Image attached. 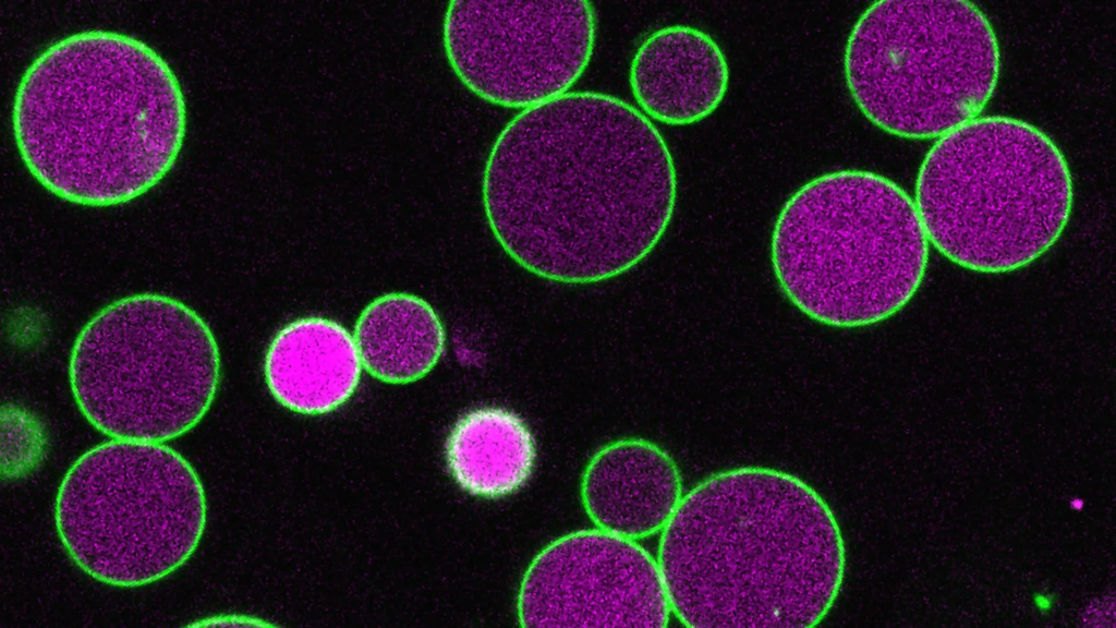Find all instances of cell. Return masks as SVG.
Instances as JSON below:
<instances>
[{
    "mask_svg": "<svg viewBox=\"0 0 1116 628\" xmlns=\"http://www.w3.org/2000/svg\"><path fill=\"white\" fill-rule=\"evenodd\" d=\"M987 16L962 0H883L853 24L844 52L851 99L895 136L938 138L975 119L999 76Z\"/></svg>",
    "mask_w": 1116,
    "mask_h": 628,
    "instance_id": "cell-7",
    "label": "cell"
},
{
    "mask_svg": "<svg viewBox=\"0 0 1116 628\" xmlns=\"http://www.w3.org/2000/svg\"><path fill=\"white\" fill-rule=\"evenodd\" d=\"M657 564L688 627H812L842 587L846 547L821 494L773 468L715 473L682 496Z\"/></svg>",
    "mask_w": 1116,
    "mask_h": 628,
    "instance_id": "cell-2",
    "label": "cell"
},
{
    "mask_svg": "<svg viewBox=\"0 0 1116 628\" xmlns=\"http://www.w3.org/2000/svg\"><path fill=\"white\" fill-rule=\"evenodd\" d=\"M1034 603L1036 604V606L1040 609L1048 611L1053 606V599H1052V596L1046 595V594H1038L1035 596Z\"/></svg>",
    "mask_w": 1116,
    "mask_h": 628,
    "instance_id": "cell-18",
    "label": "cell"
},
{
    "mask_svg": "<svg viewBox=\"0 0 1116 628\" xmlns=\"http://www.w3.org/2000/svg\"><path fill=\"white\" fill-rule=\"evenodd\" d=\"M914 202L890 179L861 169L820 174L785 202L771 237L781 292L809 318L871 326L914 297L929 263Z\"/></svg>",
    "mask_w": 1116,
    "mask_h": 628,
    "instance_id": "cell-4",
    "label": "cell"
},
{
    "mask_svg": "<svg viewBox=\"0 0 1116 628\" xmlns=\"http://www.w3.org/2000/svg\"><path fill=\"white\" fill-rule=\"evenodd\" d=\"M31 173L69 202L110 206L156 185L186 131V102L170 63L143 39L93 28L50 43L31 61L12 106Z\"/></svg>",
    "mask_w": 1116,
    "mask_h": 628,
    "instance_id": "cell-3",
    "label": "cell"
},
{
    "mask_svg": "<svg viewBox=\"0 0 1116 628\" xmlns=\"http://www.w3.org/2000/svg\"><path fill=\"white\" fill-rule=\"evenodd\" d=\"M362 366L354 337L343 326L324 317H305L274 337L264 374L279 403L303 414H324L354 394Z\"/></svg>",
    "mask_w": 1116,
    "mask_h": 628,
    "instance_id": "cell-13",
    "label": "cell"
},
{
    "mask_svg": "<svg viewBox=\"0 0 1116 628\" xmlns=\"http://www.w3.org/2000/svg\"><path fill=\"white\" fill-rule=\"evenodd\" d=\"M913 202L929 242L947 259L1004 274L1057 242L1073 186L1064 154L1045 132L988 116L937 138L919 168Z\"/></svg>",
    "mask_w": 1116,
    "mask_h": 628,
    "instance_id": "cell-5",
    "label": "cell"
},
{
    "mask_svg": "<svg viewBox=\"0 0 1116 628\" xmlns=\"http://www.w3.org/2000/svg\"><path fill=\"white\" fill-rule=\"evenodd\" d=\"M629 84L638 109L651 121L690 125L709 117L723 102L729 65L706 32L676 24L648 34L634 51Z\"/></svg>",
    "mask_w": 1116,
    "mask_h": 628,
    "instance_id": "cell-11",
    "label": "cell"
},
{
    "mask_svg": "<svg viewBox=\"0 0 1116 628\" xmlns=\"http://www.w3.org/2000/svg\"><path fill=\"white\" fill-rule=\"evenodd\" d=\"M53 518L82 571L104 584L137 588L191 558L205 531L207 503L196 470L175 449L110 438L68 469Z\"/></svg>",
    "mask_w": 1116,
    "mask_h": 628,
    "instance_id": "cell-8",
    "label": "cell"
},
{
    "mask_svg": "<svg viewBox=\"0 0 1116 628\" xmlns=\"http://www.w3.org/2000/svg\"><path fill=\"white\" fill-rule=\"evenodd\" d=\"M596 33L589 1H451L441 26L461 84L486 102L521 110L569 93L591 62Z\"/></svg>",
    "mask_w": 1116,
    "mask_h": 628,
    "instance_id": "cell-9",
    "label": "cell"
},
{
    "mask_svg": "<svg viewBox=\"0 0 1116 628\" xmlns=\"http://www.w3.org/2000/svg\"><path fill=\"white\" fill-rule=\"evenodd\" d=\"M271 624L264 621L263 619L238 615H216L207 618L198 619L194 623L189 624L193 627H209V626H270Z\"/></svg>",
    "mask_w": 1116,
    "mask_h": 628,
    "instance_id": "cell-17",
    "label": "cell"
},
{
    "mask_svg": "<svg viewBox=\"0 0 1116 628\" xmlns=\"http://www.w3.org/2000/svg\"><path fill=\"white\" fill-rule=\"evenodd\" d=\"M445 455L451 475L464 491L497 498L515 492L529 480L536 447L529 426L517 413L484 407L456 422Z\"/></svg>",
    "mask_w": 1116,
    "mask_h": 628,
    "instance_id": "cell-14",
    "label": "cell"
},
{
    "mask_svg": "<svg viewBox=\"0 0 1116 628\" xmlns=\"http://www.w3.org/2000/svg\"><path fill=\"white\" fill-rule=\"evenodd\" d=\"M677 171L655 124L598 92L521 110L490 146L487 225L504 252L544 279L585 285L630 270L674 216Z\"/></svg>",
    "mask_w": 1116,
    "mask_h": 628,
    "instance_id": "cell-1",
    "label": "cell"
},
{
    "mask_svg": "<svg viewBox=\"0 0 1116 628\" xmlns=\"http://www.w3.org/2000/svg\"><path fill=\"white\" fill-rule=\"evenodd\" d=\"M581 496L599 529L634 540L663 530L683 496L682 480L675 460L656 444L621 439L592 457Z\"/></svg>",
    "mask_w": 1116,
    "mask_h": 628,
    "instance_id": "cell-12",
    "label": "cell"
},
{
    "mask_svg": "<svg viewBox=\"0 0 1116 628\" xmlns=\"http://www.w3.org/2000/svg\"><path fill=\"white\" fill-rule=\"evenodd\" d=\"M354 340L363 367L374 377L405 384L425 376L445 350L446 334L425 300L393 292L372 301L359 316Z\"/></svg>",
    "mask_w": 1116,
    "mask_h": 628,
    "instance_id": "cell-15",
    "label": "cell"
},
{
    "mask_svg": "<svg viewBox=\"0 0 1116 628\" xmlns=\"http://www.w3.org/2000/svg\"><path fill=\"white\" fill-rule=\"evenodd\" d=\"M670 613L657 561L633 540L602 529L547 545L518 595L524 627H665Z\"/></svg>",
    "mask_w": 1116,
    "mask_h": 628,
    "instance_id": "cell-10",
    "label": "cell"
},
{
    "mask_svg": "<svg viewBox=\"0 0 1116 628\" xmlns=\"http://www.w3.org/2000/svg\"><path fill=\"white\" fill-rule=\"evenodd\" d=\"M221 362L201 315L178 299L137 293L80 330L69 382L87 422L109 438L166 443L191 431L216 397Z\"/></svg>",
    "mask_w": 1116,
    "mask_h": 628,
    "instance_id": "cell-6",
    "label": "cell"
},
{
    "mask_svg": "<svg viewBox=\"0 0 1116 628\" xmlns=\"http://www.w3.org/2000/svg\"><path fill=\"white\" fill-rule=\"evenodd\" d=\"M46 437L40 422L15 404L2 408V475L15 479L40 463Z\"/></svg>",
    "mask_w": 1116,
    "mask_h": 628,
    "instance_id": "cell-16",
    "label": "cell"
}]
</instances>
